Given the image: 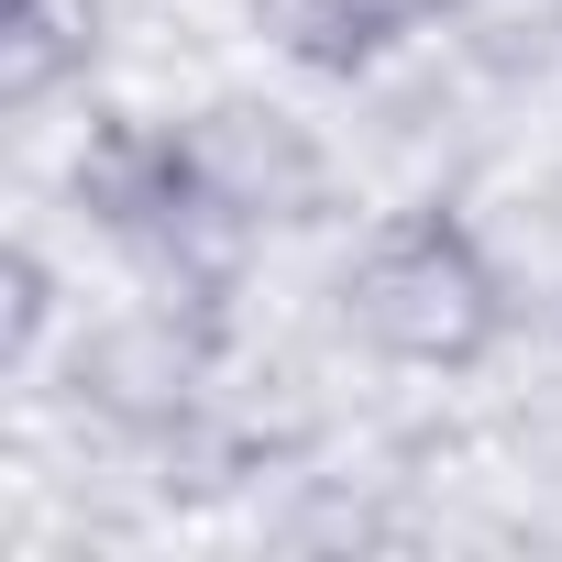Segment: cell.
<instances>
[{"instance_id": "cell-5", "label": "cell", "mask_w": 562, "mask_h": 562, "mask_svg": "<svg viewBox=\"0 0 562 562\" xmlns=\"http://www.w3.org/2000/svg\"><path fill=\"white\" fill-rule=\"evenodd\" d=\"M0 299H12V331H0V364H34L45 353V321H56V276H45V254L34 243H12V254H0Z\"/></svg>"}, {"instance_id": "cell-1", "label": "cell", "mask_w": 562, "mask_h": 562, "mask_svg": "<svg viewBox=\"0 0 562 562\" xmlns=\"http://www.w3.org/2000/svg\"><path fill=\"white\" fill-rule=\"evenodd\" d=\"M342 321L408 375H474L507 331V276L452 199H408L342 265Z\"/></svg>"}, {"instance_id": "cell-2", "label": "cell", "mask_w": 562, "mask_h": 562, "mask_svg": "<svg viewBox=\"0 0 562 562\" xmlns=\"http://www.w3.org/2000/svg\"><path fill=\"white\" fill-rule=\"evenodd\" d=\"M67 188H78V210H89L100 232H122V243H177V232H199V221L221 210L210 133L155 122V111H111V122H89Z\"/></svg>"}, {"instance_id": "cell-4", "label": "cell", "mask_w": 562, "mask_h": 562, "mask_svg": "<svg viewBox=\"0 0 562 562\" xmlns=\"http://www.w3.org/2000/svg\"><path fill=\"white\" fill-rule=\"evenodd\" d=\"M100 56V0H0V100L45 111Z\"/></svg>"}, {"instance_id": "cell-3", "label": "cell", "mask_w": 562, "mask_h": 562, "mask_svg": "<svg viewBox=\"0 0 562 562\" xmlns=\"http://www.w3.org/2000/svg\"><path fill=\"white\" fill-rule=\"evenodd\" d=\"M430 12H452V0H243V23L288 56V67H310V78H364Z\"/></svg>"}]
</instances>
